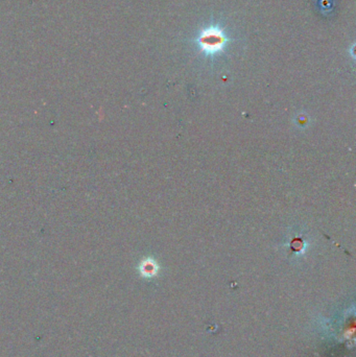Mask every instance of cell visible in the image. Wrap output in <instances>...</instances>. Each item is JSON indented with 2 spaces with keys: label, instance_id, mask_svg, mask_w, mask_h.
Instances as JSON below:
<instances>
[]
</instances>
